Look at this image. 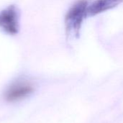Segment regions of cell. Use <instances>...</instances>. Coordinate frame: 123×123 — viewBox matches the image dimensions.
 I'll use <instances>...</instances> for the list:
<instances>
[{"instance_id":"3957f363","label":"cell","mask_w":123,"mask_h":123,"mask_svg":"<svg viewBox=\"0 0 123 123\" xmlns=\"http://www.w3.org/2000/svg\"><path fill=\"white\" fill-rule=\"evenodd\" d=\"M19 14L17 8L9 6L0 12V28L10 35H15L19 30Z\"/></svg>"},{"instance_id":"277c9868","label":"cell","mask_w":123,"mask_h":123,"mask_svg":"<svg viewBox=\"0 0 123 123\" xmlns=\"http://www.w3.org/2000/svg\"><path fill=\"white\" fill-rule=\"evenodd\" d=\"M123 0H95L88 6L89 16H95L120 4Z\"/></svg>"},{"instance_id":"7a4b0ae2","label":"cell","mask_w":123,"mask_h":123,"mask_svg":"<svg viewBox=\"0 0 123 123\" xmlns=\"http://www.w3.org/2000/svg\"><path fill=\"white\" fill-rule=\"evenodd\" d=\"M35 91L33 84L27 80H18L11 84L4 93V99L7 102L21 101Z\"/></svg>"},{"instance_id":"6da1fadb","label":"cell","mask_w":123,"mask_h":123,"mask_svg":"<svg viewBox=\"0 0 123 123\" xmlns=\"http://www.w3.org/2000/svg\"><path fill=\"white\" fill-rule=\"evenodd\" d=\"M87 0H78L68 11L66 15V26L68 32L79 35L82 23L88 14Z\"/></svg>"}]
</instances>
